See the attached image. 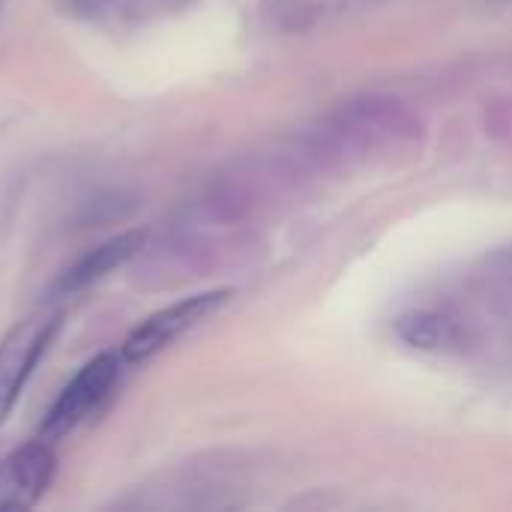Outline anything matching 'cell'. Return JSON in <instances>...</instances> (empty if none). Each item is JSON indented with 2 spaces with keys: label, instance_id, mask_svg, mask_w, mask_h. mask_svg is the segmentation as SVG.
<instances>
[{
  "label": "cell",
  "instance_id": "8992f818",
  "mask_svg": "<svg viewBox=\"0 0 512 512\" xmlns=\"http://www.w3.org/2000/svg\"><path fill=\"white\" fill-rule=\"evenodd\" d=\"M144 246V231H126V234H117L105 243H99L96 249H90L84 258H78L66 276L60 279L57 285V294L60 297H69V294H78L84 291L87 285L105 279L108 273H114L117 267H123L129 258H135Z\"/></svg>",
  "mask_w": 512,
  "mask_h": 512
},
{
  "label": "cell",
  "instance_id": "6da1fadb",
  "mask_svg": "<svg viewBox=\"0 0 512 512\" xmlns=\"http://www.w3.org/2000/svg\"><path fill=\"white\" fill-rule=\"evenodd\" d=\"M423 132L420 117L393 96L369 93L336 108L300 144V156L312 171L351 168L372 156L411 147Z\"/></svg>",
  "mask_w": 512,
  "mask_h": 512
},
{
  "label": "cell",
  "instance_id": "52a82bcc",
  "mask_svg": "<svg viewBox=\"0 0 512 512\" xmlns=\"http://www.w3.org/2000/svg\"><path fill=\"white\" fill-rule=\"evenodd\" d=\"M396 336L420 351H459L468 342V327L450 312L417 309L396 321Z\"/></svg>",
  "mask_w": 512,
  "mask_h": 512
},
{
  "label": "cell",
  "instance_id": "3957f363",
  "mask_svg": "<svg viewBox=\"0 0 512 512\" xmlns=\"http://www.w3.org/2000/svg\"><path fill=\"white\" fill-rule=\"evenodd\" d=\"M231 291L219 288V291H201L192 297H183L159 312H153L150 318H144L126 339L120 348V357L126 363H144L150 357H156L159 351H165L168 345H174L183 333L195 330L201 321H207L210 315H216L225 303H228Z\"/></svg>",
  "mask_w": 512,
  "mask_h": 512
},
{
  "label": "cell",
  "instance_id": "ba28073f",
  "mask_svg": "<svg viewBox=\"0 0 512 512\" xmlns=\"http://www.w3.org/2000/svg\"><path fill=\"white\" fill-rule=\"evenodd\" d=\"M66 12L96 21V24H138L174 9L189 6L192 0H57Z\"/></svg>",
  "mask_w": 512,
  "mask_h": 512
},
{
  "label": "cell",
  "instance_id": "5b68a950",
  "mask_svg": "<svg viewBox=\"0 0 512 512\" xmlns=\"http://www.w3.org/2000/svg\"><path fill=\"white\" fill-rule=\"evenodd\" d=\"M57 456L48 441L15 447L0 459V512H24L36 507L51 489Z\"/></svg>",
  "mask_w": 512,
  "mask_h": 512
},
{
  "label": "cell",
  "instance_id": "9c48e42d",
  "mask_svg": "<svg viewBox=\"0 0 512 512\" xmlns=\"http://www.w3.org/2000/svg\"><path fill=\"white\" fill-rule=\"evenodd\" d=\"M372 6V3H381V0H336V6Z\"/></svg>",
  "mask_w": 512,
  "mask_h": 512
},
{
  "label": "cell",
  "instance_id": "7a4b0ae2",
  "mask_svg": "<svg viewBox=\"0 0 512 512\" xmlns=\"http://www.w3.org/2000/svg\"><path fill=\"white\" fill-rule=\"evenodd\" d=\"M60 324H63L60 309H42L18 321L0 339V423L12 414L21 390L27 387L33 369L51 348Z\"/></svg>",
  "mask_w": 512,
  "mask_h": 512
},
{
  "label": "cell",
  "instance_id": "277c9868",
  "mask_svg": "<svg viewBox=\"0 0 512 512\" xmlns=\"http://www.w3.org/2000/svg\"><path fill=\"white\" fill-rule=\"evenodd\" d=\"M123 369V357H117L114 351L96 354L93 360H87L75 378L60 390V396L54 399V405L45 414L42 423V441H57L63 435H69L75 426H81L114 390L117 378Z\"/></svg>",
  "mask_w": 512,
  "mask_h": 512
}]
</instances>
